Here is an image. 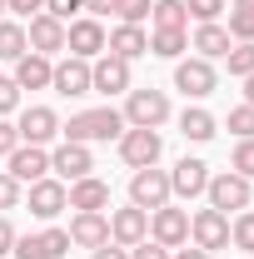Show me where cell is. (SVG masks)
<instances>
[{
	"instance_id": "6da1fadb",
	"label": "cell",
	"mask_w": 254,
	"mask_h": 259,
	"mask_svg": "<svg viewBox=\"0 0 254 259\" xmlns=\"http://www.w3.org/2000/svg\"><path fill=\"white\" fill-rule=\"evenodd\" d=\"M60 135H65V140H75V145L120 140V135H125V115L110 110V105H100V110H80V115H70V125H60Z\"/></svg>"
},
{
	"instance_id": "7a4b0ae2",
	"label": "cell",
	"mask_w": 254,
	"mask_h": 259,
	"mask_svg": "<svg viewBox=\"0 0 254 259\" xmlns=\"http://www.w3.org/2000/svg\"><path fill=\"white\" fill-rule=\"evenodd\" d=\"M125 125L130 130H159L164 120H170V95L164 90H155V85H145V90H130L125 100Z\"/></svg>"
},
{
	"instance_id": "3957f363",
	"label": "cell",
	"mask_w": 254,
	"mask_h": 259,
	"mask_svg": "<svg viewBox=\"0 0 254 259\" xmlns=\"http://www.w3.org/2000/svg\"><path fill=\"white\" fill-rule=\"evenodd\" d=\"M204 194H209V209H220V214H239V209H249V180L244 175H234V169H224V175H209V185H204Z\"/></svg>"
},
{
	"instance_id": "277c9868",
	"label": "cell",
	"mask_w": 254,
	"mask_h": 259,
	"mask_svg": "<svg viewBox=\"0 0 254 259\" xmlns=\"http://www.w3.org/2000/svg\"><path fill=\"white\" fill-rule=\"evenodd\" d=\"M130 90V60L120 55H95L90 60V95H125Z\"/></svg>"
},
{
	"instance_id": "5b68a950",
	"label": "cell",
	"mask_w": 254,
	"mask_h": 259,
	"mask_svg": "<svg viewBox=\"0 0 254 259\" xmlns=\"http://www.w3.org/2000/svg\"><path fill=\"white\" fill-rule=\"evenodd\" d=\"M150 234H155V244H164V249L190 244V209H175V204L150 209Z\"/></svg>"
},
{
	"instance_id": "8992f818",
	"label": "cell",
	"mask_w": 254,
	"mask_h": 259,
	"mask_svg": "<svg viewBox=\"0 0 254 259\" xmlns=\"http://www.w3.org/2000/svg\"><path fill=\"white\" fill-rule=\"evenodd\" d=\"M130 204H140L145 214L159 209V204H170V169H135V180H130Z\"/></svg>"
},
{
	"instance_id": "52a82bcc",
	"label": "cell",
	"mask_w": 254,
	"mask_h": 259,
	"mask_svg": "<svg viewBox=\"0 0 254 259\" xmlns=\"http://www.w3.org/2000/svg\"><path fill=\"white\" fill-rule=\"evenodd\" d=\"M215 85H220V75H215V65L209 60H180L175 65V90L185 100H204V95H215Z\"/></svg>"
},
{
	"instance_id": "ba28073f",
	"label": "cell",
	"mask_w": 254,
	"mask_h": 259,
	"mask_svg": "<svg viewBox=\"0 0 254 259\" xmlns=\"http://www.w3.org/2000/svg\"><path fill=\"white\" fill-rule=\"evenodd\" d=\"M159 150H164L159 130H125V135H120V160H125L130 169H150V164H159Z\"/></svg>"
},
{
	"instance_id": "9c48e42d",
	"label": "cell",
	"mask_w": 254,
	"mask_h": 259,
	"mask_svg": "<svg viewBox=\"0 0 254 259\" xmlns=\"http://www.w3.org/2000/svg\"><path fill=\"white\" fill-rule=\"evenodd\" d=\"M65 50H70V55H80V60H95V55H105V25H100L95 15H80V20H70V25H65Z\"/></svg>"
},
{
	"instance_id": "30bf717a",
	"label": "cell",
	"mask_w": 254,
	"mask_h": 259,
	"mask_svg": "<svg viewBox=\"0 0 254 259\" xmlns=\"http://www.w3.org/2000/svg\"><path fill=\"white\" fill-rule=\"evenodd\" d=\"M50 90L65 100H80L90 95V60H80V55H65L55 70H50Z\"/></svg>"
},
{
	"instance_id": "8fae6325",
	"label": "cell",
	"mask_w": 254,
	"mask_h": 259,
	"mask_svg": "<svg viewBox=\"0 0 254 259\" xmlns=\"http://www.w3.org/2000/svg\"><path fill=\"white\" fill-rule=\"evenodd\" d=\"M15 130H20V145H50L60 135V115L50 105H30V110H20Z\"/></svg>"
},
{
	"instance_id": "7c38bea8",
	"label": "cell",
	"mask_w": 254,
	"mask_h": 259,
	"mask_svg": "<svg viewBox=\"0 0 254 259\" xmlns=\"http://www.w3.org/2000/svg\"><path fill=\"white\" fill-rule=\"evenodd\" d=\"M110 239H115L120 249H135L140 239H150V214H145L140 204L115 209V214H110Z\"/></svg>"
},
{
	"instance_id": "4fadbf2b",
	"label": "cell",
	"mask_w": 254,
	"mask_h": 259,
	"mask_svg": "<svg viewBox=\"0 0 254 259\" xmlns=\"http://www.w3.org/2000/svg\"><path fill=\"white\" fill-rule=\"evenodd\" d=\"M60 209H70V185L65 180H50V175L35 180L30 185V214L35 220H55Z\"/></svg>"
},
{
	"instance_id": "5bb4252c",
	"label": "cell",
	"mask_w": 254,
	"mask_h": 259,
	"mask_svg": "<svg viewBox=\"0 0 254 259\" xmlns=\"http://www.w3.org/2000/svg\"><path fill=\"white\" fill-rule=\"evenodd\" d=\"M50 169H55V180H85L90 169H95V155H90V145H75V140H65L60 150L50 155Z\"/></svg>"
},
{
	"instance_id": "9a60e30c",
	"label": "cell",
	"mask_w": 254,
	"mask_h": 259,
	"mask_svg": "<svg viewBox=\"0 0 254 259\" xmlns=\"http://www.w3.org/2000/svg\"><path fill=\"white\" fill-rule=\"evenodd\" d=\"M5 160H10L5 175H15L20 185H35V180H45V175H50V155H45V145H15Z\"/></svg>"
},
{
	"instance_id": "2e32d148",
	"label": "cell",
	"mask_w": 254,
	"mask_h": 259,
	"mask_svg": "<svg viewBox=\"0 0 254 259\" xmlns=\"http://www.w3.org/2000/svg\"><path fill=\"white\" fill-rule=\"evenodd\" d=\"M190 234H194V244H199L204 254H215V249L229 244V214H220V209H199V214L190 220Z\"/></svg>"
},
{
	"instance_id": "e0dca14e",
	"label": "cell",
	"mask_w": 254,
	"mask_h": 259,
	"mask_svg": "<svg viewBox=\"0 0 254 259\" xmlns=\"http://www.w3.org/2000/svg\"><path fill=\"white\" fill-rule=\"evenodd\" d=\"M25 45H30L35 55H45V60H50L55 50H65V20H55V15H45V10H40L30 25H25Z\"/></svg>"
},
{
	"instance_id": "ac0fdd59",
	"label": "cell",
	"mask_w": 254,
	"mask_h": 259,
	"mask_svg": "<svg viewBox=\"0 0 254 259\" xmlns=\"http://www.w3.org/2000/svg\"><path fill=\"white\" fill-rule=\"evenodd\" d=\"M204 185H209V164L204 160H185L170 169V194H180V199H199L204 194Z\"/></svg>"
},
{
	"instance_id": "d6986e66",
	"label": "cell",
	"mask_w": 254,
	"mask_h": 259,
	"mask_svg": "<svg viewBox=\"0 0 254 259\" xmlns=\"http://www.w3.org/2000/svg\"><path fill=\"white\" fill-rule=\"evenodd\" d=\"M105 239H110V220H105L100 209H75V220H70V244L100 249Z\"/></svg>"
},
{
	"instance_id": "ffe728a7",
	"label": "cell",
	"mask_w": 254,
	"mask_h": 259,
	"mask_svg": "<svg viewBox=\"0 0 254 259\" xmlns=\"http://www.w3.org/2000/svg\"><path fill=\"white\" fill-rule=\"evenodd\" d=\"M105 50L120 60H140V55H150V35H145V25H115L105 35Z\"/></svg>"
},
{
	"instance_id": "44dd1931",
	"label": "cell",
	"mask_w": 254,
	"mask_h": 259,
	"mask_svg": "<svg viewBox=\"0 0 254 259\" xmlns=\"http://www.w3.org/2000/svg\"><path fill=\"white\" fill-rule=\"evenodd\" d=\"M50 70H55V65L45 60V55L25 50V55L15 60V75H10V80H15L20 90H50Z\"/></svg>"
},
{
	"instance_id": "7402d4cb",
	"label": "cell",
	"mask_w": 254,
	"mask_h": 259,
	"mask_svg": "<svg viewBox=\"0 0 254 259\" xmlns=\"http://www.w3.org/2000/svg\"><path fill=\"white\" fill-rule=\"evenodd\" d=\"M190 45L199 50V60H224L234 40H229V30H224L220 20H204V25L194 30V40H190Z\"/></svg>"
},
{
	"instance_id": "603a6c76",
	"label": "cell",
	"mask_w": 254,
	"mask_h": 259,
	"mask_svg": "<svg viewBox=\"0 0 254 259\" xmlns=\"http://www.w3.org/2000/svg\"><path fill=\"white\" fill-rule=\"evenodd\" d=\"M105 204H110V185H105V180L85 175V180L70 185V209H100V214H105Z\"/></svg>"
},
{
	"instance_id": "cb8c5ba5",
	"label": "cell",
	"mask_w": 254,
	"mask_h": 259,
	"mask_svg": "<svg viewBox=\"0 0 254 259\" xmlns=\"http://www.w3.org/2000/svg\"><path fill=\"white\" fill-rule=\"evenodd\" d=\"M215 115H209V110H199V105H190V110H185V115H180V135H185V140H194V145H204V140H215Z\"/></svg>"
},
{
	"instance_id": "d4e9b609",
	"label": "cell",
	"mask_w": 254,
	"mask_h": 259,
	"mask_svg": "<svg viewBox=\"0 0 254 259\" xmlns=\"http://www.w3.org/2000/svg\"><path fill=\"white\" fill-rule=\"evenodd\" d=\"M150 20H155V30H185L190 25V10H185V0H155L150 5Z\"/></svg>"
},
{
	"instance_id": "484cf974",
	"label": "cell",
	"mask_w": 254,
	"mask_h": 259,
	"mask_svg": "<svg viewBox=\"0 0 254 259\" xmlns=\"http://www.w3.org/2000/svg\"><path fill=\"white\" fill-rule=\"evenodd\" d=\"M185 45H190L185 30H155V35H150V55H159V60H180Z\"/></svg>"
},
{
	"instance_id": "4316f807",
	"label": "cell",
	"mask_w": 254,
	"mask_h": 259,
	"mask_svg": "<svg viewBox=\"0 0 254 259\" xmlns=\"http://www.w3.org/2000/svg\"><path fill=\"white\" fill-rule=\"evenodd\" d=\"M30 45H25V25L20 20H0V60H20Z\"/></svg>"
},
{
	"instance_id": "83f0119b",
	"label": "cell",
	"mask_w": 254,
	"mask_h": 259,
	"mask_svg": "<svg viewBox=\"0 0 254 259\" xmlns=\"http://www.w3.org/2000/svg\"><path fill=\"white\" fill-rule=\"evenodd\" d=\"M229 244L244 249V254H254V209H239V214H234V225H229Z\"/></svg>"
},
{
	"instance_id": "f1b7e54d",
	"label": "cell",
	"mask_w": 254,
	"mask_h": 259,
	"mask_svg": "<svg viewBox=\"0 0 254 259\" xmlns=\"http://www.w3.org/2000/svg\"><path fill=\"white\" fill-rule=\"evenodd\" d=\"M224 60H229V75H239V80H244V75H254V40L229 45V55H224Z\"/></svg>"
},
{
	"instance_id": "f546056e",
	"label": "cell",
	"mask_w": 254,
	"mask_h": 259,
	"mask_svg": "<svg viewBox=\"0 0 254 259\" xmlns=\"http://www.w3.org/2000/svg\"><path fill=\"white\" fill-rule=\"evenodd\" d=\"M150 5L155 0H115V15H120V25H140V20H150Z\"/></svg>"
},
{
	"instance_id": "4dcf8cb0",
	"label": "cell",
	"mask_w": 254,
	"mask_h": 259,
	"mask_svg": "<svg viewBox=\"0 0 254 259\" xmlns=\"http://www.w3.org/2000/svg\"><path fill=\"white\" fill-rule=\"evenodd\" d=\"M229 169H234V175H244V180L254 185V140H239V145H234V160H229Z\"/></svg>"
},
{
	"instance_id": "1f68e13d",
	"label": "cell",
	"mask_w": 254,
	"mask_h": 259,
	"mask_svg": "<svg viewBox=\"0 0 254 259\" xmlns=\"http://www.w3.org/2000/svg\"><path fill=\"white\" fill-rule=\"evenodd\" d=\"M229 130H234L239 140H254V105H234V110H229Z\"/></svg>"
},
{
	"instance_id": "d6a6232c",
	"label": "cell",
	"mask_w": 254,
	"mask_h": 259,
	"mask_svg": "<svg viewBox=\"0 0 254 259\" xmlns=\"http://www.w3.org/2000/svg\"><path fill=\"white\" fill-rule=\"evenodd\" d=\"M229 40H254V15L249 10H229Z\"/></svg>"
},
{
	"instance_id": "836d02e7",
	"label": "cell",
	"mask_w": 254,
	"mask_h": 259,
	"mask_svg": "<svg viewBox=\"0 0 254 259\" xmlns=\"http://www.w3.org/2000/svg\"><path fill=\"white\" fill-rule=\"evenodd\" d=\"M15 259H50L45 254V244H40V234H15V249H10Z\"/></svg>"
},
{
	"instance_id": "e575fe53",
	"label": "cell",
	"mask_w": 254,
	"mask_h": 259,
	"mask_svg": "<svg viewBox=\"0 0 254 259\" xmlns=\"http://www.w3.org/2000/svg\"><path fill=\"white\" fill-rule=\"evenodd\" d=\"M40 244H45V254H50V259L70 254V229H45V234H40Z\"/></svg>"
},
{
	"instance_id": "d590c367",
	"label": "cell",
	"mask_w": 254,
	"mask_h": 259,
	"mask_svg": "<svg viewBox=\"0 0 254 259\" xmlns=\"http://www.w3.org/2000/svg\"><path fill=\"white\" fill-rule=\"evenodd\" d=\"M185 10H190L194 20L204 25V20H220V10H224V0H185Z\"/></svg>"
},
{
	"instance_id": "8d00e7d4",
	"label": "cell",
	"mask_w": 254,
	"mask_h": 259,
	"mask_svg": "<svg viewBox=\"0 0 254 259\" xmlns=\"http://www.w3.org/2000/svg\"><path fill=\"white\" fill-rule=\"evenodd\" d=\"M15 204H20V180L0 169V209H15Z\"/></svg>"
},
{
	"instance_id": "74e56055",
	"label": "cell",
	"mask_w": 254,
	"mask_h": 259,
	"mask_svg": "<svg viewBox=\"0 0 254 259\" xmlns=\"http://www.w3.org/2000/svg\"><path fill=\"white\" fill-rule=\"evenodd\" d=\"M15 105H20V85H15L10 75H0V115H10Z\"/></svg>"
},
{
	"instance_id": "f35d334b",
	"label": "cell",
	"mask_w": 254,
	"mask_h": 259,
	"mask_svg": "<svg viewBox=\"0 0 254 259\" xmlns=\"http://www.w3.org/2000/svg\"><path fill=\"white\" fill-rule=\"evenodd\" d=\"M75 10H85V0H45V15H55V20H70Z\"/></svg>"
},
{
	"instance_id": "ab89813d",
	"label": "cell",
	"mask_w": 254,
	"mask_h": 259,
	"mask_svg": "<svg viewBox=\"0 0 254 259\" xmlns=\"http://www.w3.org/2000/svg\"><path fill=\"white\" fill-rule=\"evenodd\" d=\"M130 259H170V249H164V244H155V239H140V244L130 249Z\"/></svg>"
},
{
	"instance_id": "60d3db41",
	"label": "cell",
	"mask_w": 254,
	"mask_h": 259,
	"mask_svg": "<svg viewBox=\"0 0 254 259\" xmlns=\"http://www.w3.org/2000/svg\"><path fill=\"white\" fill-rule=\"evenodd\" d=\"M15 145H20V130H15L10 120H5V115H0V155H10Z\"/></svg>"
},
{
	"instance_id": "b9f144b4",
	"label": "cell",
	"mask_w": 254,
	"mask_h": 259,
	"mask_svg": "<svg viewBox=\"0 0 254 259\" xmlns=\"http://www.w3.org/2000/svg\"><path fill=\"white\" fill-rule=\"evenodd\" d=\"M5 10H15V15H25V20H35V15L45 10V0H5Z\"/></svg>"
},
{
	"instance_id": "7bdbcfd3",
	"label": "cell",
	"mask_w": 254,
	"mask_h": 259,
	"mask_svg": "<svg viewBox=\"0 0 254 259\" xmlns=\"http://www.w3.org/2000/svg\"><path fill=\"white\" fill-rule=\"evenodd\" d=\"M10 249H15V225H10V220L0 214V259L10 254Z\"/></svg>"
},
{
	"instance_id": "ee69618b",
	"label": "cell",
	"mask_w": 254,
	"mask_h": 259,
	"mask_svg": "<svg viewBox=\"0 0 254 259\" xmlns=\"http://www.w3.org/2000/svg\"><path fill=\"white\" fill-rule=\"evenodd\" d=\"M90 254H95V259H130V249H120L115 239H105V244H100V249H90Z\"/></svg>"
},
{
	"instance_id": "f6af8a7d",
	"label": "cell",
	"mask_w": 254,
	"mask_h": 259,
	"mask_svg": "<svg viewBox=\"0 0 254 259\" xmlns=\"http://www.w3.org/2000/svg\"><path fill=\"white\" fill-rule=\"evenodd\" d=\"M85 10L100 20V15H110V10H115V0H85Z\"/></svg>"
},
{
	"instance_id": "bcb514c9",
	"label": "cell",
	"mask_w": 254,
	"mask_h": 259,
	"mask_svg": "<svg viewBox=\"0 0 254 259\" xmlns=\"http://www.w3.org/2000/svg\"><path fill=\"white\" fill-rule=\"evenodd\" d=\"M170 259H209V254H204V249H199V244H190V249H185V244H180V254H170Z\"/></svg>"
},
{
	"instance_id": "7dc6e473",
	"label": "cell",
	"mask_w": 254,
	"mask_h": 259,
	"mask_svg": "<svg viewBox=\"0 0 254 259\" xmlns=\"http://www.w3.org/2000/svg\"><path fill=\"white\" fill-rule=\"evenodd\" d=\"M244 105H254V75H244Z\"/></svg>"
},
{
	"instance_id": "c3c4849f",
	"label": "cell",
	"mask_w": 254,
	"mask_h": 259,
	"mask_svg": "<svg viewBox=\"0 0 254 259\" xmlns=\"http://www.w3.org/2000/svg\"><path fill=\"white\" fill-rule=\"evenodd\" d=\"M234 10H249V15H254V0H234Z\"/></svg>"
},
{
	"instance_id": "681fc988",
	"label": "cell",
	"mask_w": 254,
	"mask_h": 259,
	"mask_svg": "<svg viewBox=\"0 0 254 259\" xmlns=\"http://www.w3.org/2000/svg\"><path fill=\"white\" fill-rule=\"evenodd\" d=\"M0 15H5V0H0Z\"/></svg>"
}]
</instances>
